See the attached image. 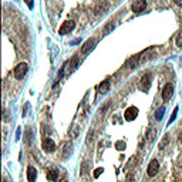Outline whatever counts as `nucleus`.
Listing matches in <instances>:
<instances>
[{
	"instance_id": "nucleus-1",
	"label": "nucleus",
	"mask_w": 182,
	"mask_h": 182,
	"mask_svg": "<svg viewBox=\"0 0 182 182\" xmlns=\"http://www.w3.org/2000/svg\"><path fill=\"white\" fill-rule=\"evenodd\" d=\"M27 71H29V65H27V63H20V64H17L16 65V68H14V78H16V80H23L24 75L27 74Z\"/></svg>"
},
{
	"instance_id": "nucleus-2",
	"label": "nucleus",
	"mask_w": 182,
	"mask_h": 182,
	"mask_svg": "<svg viewBox=\"0 0 182 182\" xmlns=\"http://www.w3.org/2000/svg\"><path fill=\"white\" fill-rule=\"evenodd\" d=\"M75 29V23L73 20H67V22L63 23V26L60 27V30H58V34H61V36H65V34H68V33H71L73 30Z\"/></svg>"
},
{
	"instance_id": "nucleus-3",
	"label": "nucleus",
	"mask_w": 182,
	"mask_h": 182,
	"mask_svg": "<svg viewBox=\"0 0 182 182\" xmlns=\"http://www.w3.org/2000/svg\"><path fill=\"white\" fill-rule=\"evenodd\" d=\"M158 171H160V162L157 160H152L150 164H148V171H147L148 176L154 178V176L158 174Z\"/></svg>"
},
{
	"instance_id": "nucleus-4",
	"label": "nucleus",
	"mask_w": 182,
	"mask_h": 182,
	"mask_svg": "<svg viewBox=\"0 0 182 182\" xmlns=\"http://www.w3.org/2000/svg\"><path fill=\"white\" fill-rule=\"evenodd\" d=\"M172 94H174V86H172L171 83H167L164 88H162V100L164 101H168V100H171Z\"/></svg>"
},
{
	"instance_id": "nucleus-5",
	"label": "nucleus",
	"mask_w": 182,
	"mask_h": 182,
	"mask_svg": "<svg viewBox=\"0 0 182 182\" xmlns=\"http://www.w3.org/2000/svg\"><path fill=\"white\" fill-rule=\"evenodd\" d=\"M41 148L44 152H53L56 150V142L51 138H44L41 142Z\"/></svg>"
},
{
	"instance_id": "nucleus-6",
	"label": "nucleus",
	"mask_w": 182,
	"mask_h": 182,
	"mask_svg": "<svg viewBox=\"0 0 182 182\" xmlns=\"http://www.w3.org/2000/svg\"><path fill=\"white\" fill-rule=\"evenodd\" d=\"M145 7H147V1L145 0H135L132 3V6H131V10L134 13H141V11L145 10Z\"/></svg>"
},
{
	"instance_id": "nucleus-7",
	"label": "nucleus",
	"mask_w": 182,
	"mask_h": 182,
	"mask_svg": "<svg viewBox=\"0 0 182 182\" xmlns=\"http://www.w3.org/2000/svg\"><path fill=\"white\" fill-rule=\"evenodd\" d=\"M96 39H88L86 43L83 44V47H81V53L83 54H88V53H91V50L96 47Z\"/></svg>"
},
{
	"instance_id": "nucleus-8",
	"label": "nucleus",
	"mask_w": 182,
	"mask_h": 182,
	"mask_svg": "<svg viewBox=\"0 0 182 182\" xmlns=\"http://www.w3.org/2000/svg\"><path fill=\"white\" fill-rule=\"evenodd\" d=\"M150 87H151V74H145L141 78V81H139V88L144 93H147L150 90Z\"/></svg>"
},
{
	"instance_id": "nucleus-9",
	"label": "nucleus",
	"mask_w": 182,
	"mask_h": 182,
	"mask_svg": "<svg viewBox=\"0 0 182 182\" xmlns=\"http://www.w3.org/2000/svg\"><path fill=\"white\" fill-rule=\"evenodd\" d=\"M137 115H138V108L137 107H128L125 110V114H124L127 121H134L137 118Z\"/></svg>"
},
{
	"instance_id": "nucleus-10",
	"label": "nucleus",
	"mask_w": 182,
	"mask_h": 182,
	"mask_svg": "<svg viewBox=\"0 0 182 182\" xmlns=\"http://www.w3.org/2000/svg\"><path fill=\"white\" fill-rule=\"evenodd\" d=\"M36 179H37V169H36L33 165H30V167L27 168V181L36 182Z\"/></svg>"
},
{
	"instance_id": "nucleus-11",
	"label": "nucleus",
	"mask_w": 182,
	"mask_h": 182,
	"mask_svg": "<svg viewBox=\"0 0 182 182\" xmlns=\"http://www.w3.org/2000/svg\"><path fill=\"white\" fill-rule=\"evenodd\" d=\"M71 152H73V145H71L70 142H65L64 145H63V154H61V158H67V157H70Z\"/></svg>"
},
{
	"instance_id": "nucleus-12",
	"label": "nucleus",
	"mask_w": 182,
	"mask_h": 182,
	"mask_svg": "<svg viewBox=\"0 0 182 182\" xmlns=\"http://www.w3.org/2000/svg\"><path fill=\"white\" fill-rule=\"evenodd\" d=\"M108 90H110V81L108 80H104L103 83H100V86H98L100 94H105V93H108Z\"/></svg>"
},
{
	"instance_id": "nucleus-13",
	"label": "nucleus",
	"mask_w": 182,
	"mask_h": 182,
	"mask_svg": "<svg viewBox=\"0 0 182 182\" xmlns=\"http://www.w3.org/2000/svg\"><path fill=\"white\" fill-rule=\"evenodd\" d=\"M138 63H139V56H134V57H131L128 61H127V67H128L129 70H134Z\"/></svg>"
},
{
	"instance_id": "nucleus-14",
	"label": "nucleus",
	"mask_w": 182,
	"mask_h": 182,
	"mask_svg": "<svg viewBox=\"0 0 182 182\" xmlns=\"http://www.w3.org/2000/svg\"><path fill=\"white\" fill-rule=\"evenodd\" d=\"M58 178V169H50L48 174H47V179L51 182H56Z\"/></svg>"
},
{
	"instance_id": "nucleus-15",
	"label": "nucleus",
	"mask_w": 182,
	"mask_h": 182,
	"mask_svg": "<svg viewBox=\"0 0 182 182\" xmlns=\"http://www.w3.org/2000/svg\"><path fill=\"white\" fill-rule=\"evenodd\" d=\"M80 63H81V61H80V58L75 56L74 58L70 61V73H71V71H74V70H77V67H78V64H80Z\"/></svg>"
},
{
	"instance_id": "nucleus-16",
	"label": "nucleus",
	"mask_w": 182,
	"mask_h": 182,
	"mask_svg": "<svg viewBox=\"0 0 182 182\" xmlns=\"http://www.w3.org/2000/svg\"><path fill=\"white\" fill-rule=\"evenodd\" d=\"M164 112H165V107L162 105V107H160L155 111V119H157V121H161V119L164 118Z\"/></svg>"
},
{
	"instance_id": "nucleus-17",
	"label": "nucleus",
	"mask_w": 182,
	"mask_h": 182,
	"mask_svg": "<svg viewBox=\"0 0 182 182\" xmlns=\"http://www.w3.org/2000/svg\"><path fill=\"white\" fill-rule=\"evenodd\" d=\"M155 129H150L148 132H147V139H150V142H152L154 139H155Z\"/></svg>"
},
{
	"instance_id": "nucleus-18",
	"label": "nucleus",
	"mask_w": 182,
	"mask_h": 182,
	"mask_svg": "<svg viewBox=\"0 0 182 182\" xmlns=\"http://www.w3.org/2000/svg\"><path fill=\"white\" fill-rule=\"evenodd\" d=\"M176 115H178V107H175V108H174V112H172L171 118H169V121H168V125H171L172 122L175 121V118H176Z\"/></svg>"
},
{
	"instance_id": "nucleus-19",
	"label": "nucleus",
	"mask_w": 182,
	"mask_h": 182,
	"mask_svg": "<svg viewBox=\"0 0 182 182\" xmlns=\"http://www.w3.org/2000/svg\"><path fill=\"white\" fill-rule=\"evenodd\" d=\"M167 144H168V135H165V137L162 138V141H161V144H160V150H164Z\"/></svg>"
},
{
	"instance_id": "nucleus-20",
	"label": "nucleus",
	"mask_w": 182,
	"mask_h": 182,
	"mask_svg": "<svg viewBox=\"0 0 182 182\" xmlns=\"http://www.w3.org/2000/svg\"><path fill=\"white\" fill-rule=\"evenodd\" d=\"M30 135H32V131L27 129V132H26V144H27V145L30 144Z\"/></svg>"
},
{
	"instance_id": "nucleus-21",
	"label": "nucleus",
	"mask_w": 182,
	"mask_h": 182,
	"mask_svg": "<svg viewBox=\"0 0 182 182\" xmlns=\"http://www.w3.org/2000/svg\"><path fill=\"white\" fill-rule=\"evenodd\" d=\"M103 171H104L103 168H97L96 172H94V178H98V176H100V175L103 174Z\"/></svg>"
},
{
	"instance_id": "nucleus-22",
	"label": "nucleus",
	"mask_w": 182,
	"mask_h": 182,
	"mask_svg": "<svg viewBox=\"0 0 182 182\" xmlns=\"http://www.w3.org/2000/svg\"><path fill=\"white\" fill-rule=\"evenodd\" d=\"M112 29H114V23H112V22H110V24H108V27L105 29V33H110L111 30H112Z\"/></svg>"
},
{
	"instance_id": "nucleus-23",
	"label": "nucleus",
	"mask_w": 182,
	"mask_h": 182,
	"mask_svg": "<svg viewBox=\"0 0 182 182\" xmlns=\"http://www.w3.org/2000/svg\"><path fill=\"white\" fill-rule=\"evenodd\" d=\"M117 147H118V150L119 151L124 150V142H117Z\"/></svg>"
},
{
	"instance_id": "nucleus-24",
	"label": "nucleus",
	"mask_w": 182,
	"mask_h": 182,
	"mask_svg": "<svg viewBox=\"0 0 182 182\" xmlns=\"http://www.w3.org/2000/svg\"><path fill=\"white\" fill-rule=\"evenodd\" d=\"M174 3H175L176 6H179V7H182V0H174Z\"/></svg>"
},
{
	"instance_id": "nucleus-25",
	"label": "nucleus",
	"mask_w": 182,
	"mask_h": 182,
	"mask_svg": "<svg viewBox=\"0 0 182 182\" xmlns=\"http://www.w3.org/2000/svg\"><path fill=\"white\" fill-rule=\"evenodd\" d=\"M26 3L29 4V7H30V9H33V3H32V0H26Z\"/></svg>"
},
{
	"instance_id": "nucleus-26",
	"label": "nucleus",
	"mask_w": 182,
	"mask_h": 182,
	"mask_svg": "<svg viewBox=\"0 0 182 182\" xmlns=\"http://www.w3.org/2000/svg\"><path fill=\"white\" fill-rule=\"evenodd\" d=\"M179 141L182 142V132H181V135H179Z\"/></svg>"
}]
</instances>
